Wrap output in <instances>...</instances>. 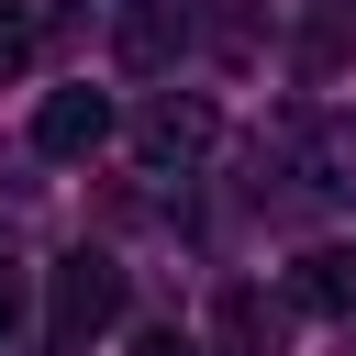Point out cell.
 <instances>
[{
    "instance_id": "3957f363",
    "label": "cell",
    "mask_w": 356,
    "mask_h": 356,
    "mask_svg": "<svg viewBox=\"0 0 356 356\" xmlns=\"http://www.w3.org/2000/svg\"><path fill=\"white\" fill-rule=\"evenodd\" d=\"M211 134H222V122H211V100H156V111L134 122V156H145V167H189Z\"/></svg>"
},
{
    "instance_id": "30bf717a",
    "label": "cell",
    "mask_w": 356,
    "mask_h": 356,
    "mask_svg": "<svg viewBox=\"0 0 356 356\" xmlns=\"http://www.w3.org/2000/svg\"><path fill=\"white\" fill-rule=\"evenodd\" d=\"M134 356H189V345L178 334H134Z\"/></svg>"
},
{
    "instance_id": "6da1fadb",
    "label": "cell",
    "mask_w": 356,
    "mask_h": 356,
    "mask_svg": "<svg viewBox=\"0 0 356 356\" xmlns=\"http://www.w3.org/2000/svg\"><path fill=\"white\" fill-rule=\"evenodd\" d=\"M44 323H56V345L111 334V323H122V267H111V256H67L56 289H44Z\"/></svg>"
},
{
    "instance_id": "9c48e42d",
    "label": "cell",
    "mask_w": 356,
    "mask_h": 356,
    "mask_svg": "<svg viewBox=\"0 0 356 356\" xmlns=\"http://www.w3.org/2000/svg\"><path fill=\"white\" fill-rule=\"evenodd\" d=\"M22 312H33V289H22V267H11V256H0V345H11V334H22Z\"/></svg>"
},
{
    "instance_id": "5b68a950",
    "label": "cell",
    "mask_w": 356,
    "mask_h": 356,
    "mask_svg": "<svg viewBox=\"0 0 356 356\" xmlns=\"http://www.w3.org/2000/svg\"><path fill=\"white\" fill-rule=\"evenodd\" d=\"M289 300H300V312H356V256H334V245L300 256V267H289Z\"/></svg>"
},
{
    "instance_id": "8992f818",
    "label": "cell",
    "mask_w": 356,
    "mask_h": 356,
    "mask_svg": "<svg viewBox=\"0 0 356 356\" xmlns=\"http://www.w3.org/2000/svg\"><path fill=\"white\" fill-rule=\"evenodd\" d=\"M178 44H189V11H134L122 22V67H167Z\"/></svg>"
},
{
    "instance_id": "52a82bcc",
    "label": "cell",
    "mask_w": 356,
    "mask_h": 356,
    "mask_svg": "<svg viewBox=\"0 0 356 356\" xmlns=\"http://www.w3.org/2000/svg\"><path fill=\"white\" fill-rule=\"evenodd\" d=\"M356 56V0H312V67Z\"/></svg>"
},
{
    "instance_id": "ba28073f",
    "label": "cell",
    "mask_w": 356,
    "mask_h": 356,
    "mask_svg": "<svg viewBox=\"0 0 356 356\" xmlns=\"http://www.w3.org/2000/svg\"><path fill=\"white\" fill-rule=\"evenodd\" d=\"M22 67H33V11H22V0H0V89H11Z\"/></svg>"
},
{
    "instance_id": "8fae6325",
    "label": "cell",
    "mask_w": 356,
    "mask_h": 356,
    "mask_svg": "<svg viewBox=\"0 0 356 356\" xmlns=\"http://www.w3.org/2000/svg\"><path fill=\"white\" fill-rule=\"evenodd\" d=\"M67 356H78V345H67Z\"/></svg>"
},
{
    "instance_id": "7a4b0ae2",
    "label": "cell",
    "mask_w": 356,
    "mask_h": 356,
    "mask_svg": "<svg viewBox=\"0 0 356 356\" xmlns=\"http://www.w3.org/2000/svg\"><path fill=\"white\" fill-rule=\"evenodd\" d=\"M33 145H44V156H67V167H78V156H100V145H111V100H100V89H44Z\"/></svg>"
},
{
    "instance_id": "277c9868",
    "label": "cell",
    "mask_w": 356,
    "mask_h": 356,
    "mask_svg": "<svg viewBox=\"0 0 356 356\" xmlns=\"http://www.w3.org/2000/svg\"><path fill=\"white\" fill-rule=\"evenodd\" d=\"M211 334H222L234 356H278V300H267V289H222Z\"/></svg>"
}]
</instances>
